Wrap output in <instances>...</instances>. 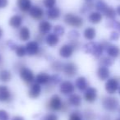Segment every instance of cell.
<instances>
[{
  "label": "cell",
  "mask_w": 120,
  "mask_h": 120,
  "mask_svg": "<svg viewBox=\"0 0 120 120\" xmlns=\"http://www.w3.org/2000/svg\"><path fill=\"white\" fill-rule=\"evenodd\" d=\"M102 105L105 110L109 112H114L119 107V102L116 97L105 96L102 99Z\"/></svg>",
  "instance_id": "obj_1"
},
{
  "label": "cell",
  "mask_w": 120,
  "mask_h": 120,
  "mask_svg": "<svg viewBox=\"0 0 120 120\" xmlns=\"http://www.w3.org/2000/svg\"><path fill=\"white\" fill-rule=\"evenodd\" d=\"M64 22L67 25L76 28H81L83 26L84 21L81 17L74 15L72 13H68L64 16Z\"/></svg>",
  "instance_id": "obj_2"
},
{
  "label": "cell",
  "mask_w": 120,
  "mask_h": 120,
  "mask_svg": "<svg viewBox=\"0 0 120 120\" xmlns=\"http://www.w3.org/2000/svg\"><path fill=\"white\" fill-rule=\"evenodd\" d=\"M85 51L88 53H91L93 56L95 58H100L101 56L102 53L104 51V47L102 46L101 44H97L94 43V42H90V43L86 44L84 48Z\"/></svg>",
  "instance_id": "obj_3"
},
{
  "label": "cell",
  "mask_w": 120,
  "mask_h": 120,
  "mask_svg": "<svg viewBox=\"0 0 120 120\" xmlns=\"http://www.w3.org/2000/svg\"><path fill=\"white\" fill-rule=\"evenodd\" d=\"M19 75L22 80L27 85L31 84L35 79L33 72L25 66H21L19 68Z\"/></svg>",
  "instance_id": "obj_4"
},
{
  "label": "cell",
  "mask_w": 120,
  "mask_h": 120,
  "mask_svg": "<svg viewBox=\"0 0 120 120\" xmlns=\"http://www.w3.org/2000/svg\"><path fill=\"white\" fill-rule=\"evenodd\" d=\"M120 86V78L119 77H112L107 80L106 83H105V90L107 93L109 95H113L118 90V88Z\"/></svg>",
  "instance_id": "obj_5"
},
{
  "label": "cell",
  "mask_w": 120,
  "mask_h": 120,
  "mask_svg": "<svg viewBox=\"0 0 120 120\" xmlns=\"http://www.w3.org/2000/svg\"><path fill=\"white\" fill-rule=\"evenodd\" d=\"M62 105L63 102L60 96H58V95H54L50 98L49 101L47 104V109L53 112L59 111L62 109Z\"/></svg>",
  "instance_id": "obj_6"
},
{
  "label": "cell",
  "mask_w": 120,
  "mask_h": 120,
  "mask_svg": "<svg viewBox=\"0 0 120 120\" xmlns=\"http://www.w3.org/2000/svg\"><path fill=\"white\" fill-rule=\"evenodd\" d=\"M12 95L9 89L6 86H0V101L9 103L12 101Z\"/></svg>",
  "instance_id": "obj_7"
},
{
  "label": "cell",
  "mask_w": 120,
  "mask_h": 120,
  "mask_svg": "<svg viewBox=\"0 0 120 120\" xmlns=\"http://www.w3.org/2000/svg\"><path fill=\"white\" fill-rule=\"evenodd\" d=\"M76 49L73 47V45L72 44H68V45H63L59 49V55L62 58H68L73 53L74 50Z\"/></svg>",
  "instance_id": "obj_8"
},
{
  "label": "cell",
  "mask_w": 120,
  "mask_h": 120,
  "mask_svg": "<svg viewBox=\"0 0 120 120\" xmlns=\"http://www.w3.org/2000/svg\"><path fill=\"white\" fill-rule=\"evenodd\" d=\"M84 99L88 103H93L97 99V90L94 87H88L85 90Z\"/></svg>",
  "instance_id": "obj_9"
},
{
  "label": "cell",
  "mask_w": 120,
  "mask_h": 120,
  "mask_svg": "<svg viewBox=\"0 0 120 120\" xmlns=\"http://www.w3.org/2000/svg\"><path fill=\"white\" fill-rule=\"evenodd\" d=\"M29 14L34 20L40 21L44 17L45 12H44L43 9L39 6H32L30 12H29Z\"/></svg>",
  "instance_id": "obj_10"
},
{
  "label": "cell",
  "mask_w": 120,
  "mask_h": 120,
  "mask_svg": "<svg viewBox=\"0 0 120 120\" xmlns=\"http://www.w3.org/2000/svg\"><path fill=\"white\" fill-rule=\"evenodd\" d=\"M63 72H64V74L67 77H73L77 72V67L73 63H68V64L64 65Z\"/></svg>",
  "instance_id": "obj_11"
},
{
  "label": "cell",
  "mask_w": 120,
  "mask_h": 120,
  "mask_svg": "<svg viewBox=\"0 0 120 120\" xmlns=\"http://www.w3.org/2000/svg\"><path fill=\"white\" fill-rule=\"evenodd\" d=\"M74 90H75V87H74L73 84L68 81L63 82L62 84L60 85L59 90L64 95H71L74 92Z\"/></svg>",
  "instance_id": "obj_12"
},
{
  "label": "cell",
  "mask_w": 120,
  "mask_h": 120,
  "mask_svg": "<svg viewBox=\"0 0 120 120\" xmlns=\"http://www.w3.org/2000/svg\"><path fill=\"white\" fill-rule=\"evenodd\" d=\"M26 53L30 56H34V55L38 54L40 53L39 44L36 41L29 42L26 45Z\"/></svg>",
  "instance_id": "obj_13"
},
{
  "label": "cell",
  "mask_w": 120,
  "mask_h": 120,
  "mask_svg": "<svg viewBox=\"0 0 120 120\" xmlns=\"http://www.w3.org/2000/svg\"><path fill=\"white\" fill-rule=\"evenodd\" d=\"M40 93H41V86H40V84L38 83H34L30 86V90H29L28 95L30 96V98L31 99H36L38 98L40 95Z\"/></svg>",
  "instance_id": "obj_14"
},
{
  "label": "cell",
  "mask_w": 120,
  "mask_h": 120,
  "mask_svg": "<svg viewBox=\"0 0 120 120\" xmlns=\"http://www.w3.org/2000/svg\"><path fill=\"white\" fill-rule=\"evenodd\" d=\"M17 5L22 12H27L32 8V3L31 0H17Z\"/></svg>",
  "instance_id": "obj_15"
},
{
  "label": "cell",
  "mask_w": 120,
  "mask_h": 120,
  "mask_svg": "<svg viewBox=\"0 0 120 120\" xmlns=\"http://www.w3.org/2000/svg\"><path fill=\"white\" fill-rule=\"evenodd\" d=\"M50 77L46 72H40L35 77V82L40 85H47L50 82Z\"/></svg>",
  "instance_id": "obj_16"
},
{
  "label": "cell",
  "mask_w": 120,
  "mask_h": 120,
  "mask_svg": "<svg viewBox=\"0 0 120 120\" xmlns=\"http://www.w3.org/2000/svg\"><path fill=\"white\" fill-rule=\"evenodd\" d=\"M109 75H110V72L107 67L101 66L97 70V77L101 81L108 80L109 77Z\"/></svg>",
  "instance_id": "obj_17"
},
{
  "label": "cell",
  "mask_w": 120,
  "mask_h": 120,
  "mask_svg": "<svg viewBox=\"0 0 120 120\" xmlns=\"http://www.w3.org/2000/svg\"><path fill=\"white\" fill-rule=\"evenodd\" d=\"M106 52L109 57H110V58H116L120 56V49L117 45H109L108 48L106 49Z\"/></svg>",
  "instance_id": "obj_18"
},
{
  "label": "cell",
  "mask_w": 120,
  "mask_h": 120,
  "mask_svg": "<svg viewBox=\"0 0 120 120\" xmlns=\"http://www.w3.org/2000/svg\"><path fill=\"white\" fill-rule=\"evenodd\" d=\"M60 14H61L60 9L57 7H53L52 8L49 9L48 12H47V17L50 20L56 21L60 17Z\"/></svg>",
  "instance_id": "obj_19"
},
{
  "label": "cell",
  "mask_w": 120,
  "mask_h": 120,
  "mask_svg": "<svg viewBox=\"0 0 120 120\" xmlns=\"http://www.w3.org/2000/svg\"><path fill=\"white\" fill-rule=\"evenodd\" d=\"M39 31L40 34L45 35V34H48L52 29V25L47 21H42L40 24H39Z\"/></svg>",
  "instance_id": "obj_20"
},
{
  "label": "cell",
  "mask_w": 120,
  "mask_h": 120,
  "mask_svg": "<svg viewBox=\"0 0 120 120\" xmlns=\"http://www.w3.org/2000/svg\"><path fill=\"white\" fill-rule=\"evenodd\" d=\"M45 42L46 44L50 47H54L59 42V38L57 35H55L54 33L53 34H49L45 38Z\"/></svg>",
  "instance_id": "obj_21"
},
{
  "label": "cell",
  "mask_w": 120,
  "mask_h": 120,
  "mask_svg": "<svg viewBox=\"0 0 120 120\" xmlns=\"http://www.w3.org/2000/svg\"><path fill=\"white\" fill-rule=\"evenodd\" d=\"M76 86L81 91H84L88 88V82L84 77H80L76 80Z\"/></svg>",
  "instance_id": "obj_22"
},
{
  "label": "cell",
  "mask_w": 120,
  "mask_h": 120,
  "mask_svg": "<svg viewBox=\"0 0 120 120\" xmlns=\"http://www.w3.org/2000/svg\"><path fill=\"white\" fill-rule=\"evenodd\" d=\"M102 14L100 12H92L88 17V20L92 24H98L102 21Z\"/></svg>",
  "instance_id": "obj_23"
},
{
  "label": "cell",
  "mask_w": 120,
  "mask_h": 120,
  "mask_svg": "<svg viewBox=\"0 0 120 120\" xmlns=\"http://www.w3.org/2000/svg\"><path fill=\"white\" fill-rule=\"evenodd\" d=\"M68 103L73 107H79L82 105V98L79 95L72 94L68 98Z\"/></svg>",
  "instance_id": "obj_24"
},
{
  "label": "cell",
  "mask_w": 120,
  "mask_h": 120,
  "mask_svg": "<svg viewBox=\"0 0 120 120\" xmlns=\"http://www.w3.org/2000/svg\"><path fill=\"white\" fill-rule=\"evenodd\" d=\"M22 24V18L19 15H14L9 20V25L12 28H19Z\"/></svg>",
  "instance_id": "obj_25"
},
{
  "label": "cell",
  "mask_w": 120,
  "mask_h": 120,
  "mask_svg": "<svg viewBox=\"0 0 120 120\" xmlns=\"http://www.w3.org/2000/svg\"><path fill=\"white\" fill-rule=\"evenodd\" d=\"M30 30L28 29V27L26 26H22L20 29L19 31V38L22 41H27L30 40Z\"/></svg>",
  "instance_id": "obj_26"
},
{
  "label": "cell",
  "mask_w": 120,
  "mask_h": 120,
  "mask_svg": "<svg viewBox=\"0 0 120 120\" xmlns=\"http://www.w3.org/2000/svg\"><path fill=\"white\" fill-rule=\"evenodd\" d=\"M83 35L86 40H93L95 38L96 31H95V28H93V27H87V28L85 29V30H84Z\"/></svg>",
  "instance_id": "obj_27"
},
{
  "label": "cell",
  "mask_w": 120,
  "mask_h": 120,
  "mask_svg": "<svg viewBox=\"0 0 120 120\" xmlns=\"http://www.w3.org/2000/svg\"><path fill=\"white\" fill-rule=\"evenodd\" d=\"M12 79V74L8 70H2L0 72V81L3 82H8Z\"/></svg>",
  "instance_id": "obj_28"
},
{
  "label": "cell",
  "mask_w": 120,
  "mask_h": 120,
  "mask_svg": "<svg viewBox=\"0 0 120 120\" xmlns=\"http://www.w3.org/2000/svg\"><path fill=\"white\" fill-rule=\"evenodd\" d=\"M103 14H105V16L107 18L110 19V20H113L115 18V17H116L117 12L112 7H108Z\"/></svg>",
  "instance_id": "obj_29"
},
{
  "label": "cell",
  "mask_w": 120,
  "mask_h": 120,
  "mask_svg": "<svg viewBox=\"0 0 120 120\" xmlns=\"http://www.w3.org/2000/svg\"><path fill=\"white\" fill-rule=\"evenodd\" d=\"M108 7L109 6L107 5L104 1H102V0L98 1V2L96 3V4H95V8H96L97 12H100V13H104Z\"/></svg>",
  "instance_id": "obj_30"
},
{
  "label": "cell",
  "mask_w": 120,
  "mask_h": 120,
  "mask_svg": "<svg viewBox=\"0 0 120 120\" xmlns=\"http://www.w3.org/2000/svg\"><path fill=\"white\" fill-rule=\"evenodd\" d=\"M64 65L61 62H58V61H55L53 64H51V69L55 72H62L63 69H64Z\"/></svg>",
  "instance_id": "obj_31"
},
{
  "label": "cell",
  "mask_w": 120,
  "mask_h": 120,
  "mask_svg": "<svg viewBox=\"0 0 120 120\" xmlns=\"http://www.w3.org/2000/svg\"><path fill=\"white\" fill-rule=\"evenodd\" d=\"M94 8H95V5H94L93 3H92L91 1H88V2H86L83 6H82V9H81V12H82V13L87 12H89V11L91 10V9H93Z\"/></svg>",
  "instance_id": "obj_32"
},
{
  "label": "cell",
  "mask_w": 120,
  "mask_h": 120,
  "mask_svg": "<svg viewBox=\"0 0 120 120\" xmlns=\"http://www.w3.org/2000/svg\"><path fill=\"white\" fill-rule=\"evenodd\" d=\"M15 52L18 57H24L26 54H27L26 50V46H23V45L17 46V48H16V49H15Z\"/></svg>",
  "instance_id": "obj_33"
},
{
  "label": "cell",
  "mask_w": 120,
  "mask_h": 120,
  "mask_svg": "<svg viewBox=\"0 0 120 120\" xmlns=\"http://www.w3.org/2000/svg\"><path fill=\"white\" fill-rule=\"evenodd\" d=\"M100 64L104 67H109L113 64V60L110 57H104L100 59Z\"/></svg>",
  "instance_id": "obj_34"
},
{
  "label": "cell",
  "mask_w": 120,
  "mask_h": 120,
  "mask_svg": "<svg viewBox=\"0 0 120 120\" xmlns=\"http://www.w3.org/2000/svg\"><path fill=\"white\" fill-rule=\"evenodd\" d=\"M84 118L86 120H95V113L91 109H86L84 112Z\"/></svg>",
  "instance_id": "obj_35"
},
{
  "label": "cell",
  "mask_w": 120,
  "mask_h": 120,
  "mask_svg": "<svg viewBox=\"0 0 120 120\" xmlns=\"http://www.w3.org/2000/svg\"><path fill=\"white\" fill-rule=\"evenodd\" d=\"M68 120H82V116L80 112L74 111L69 115Z\"/></svg>",
  "instance_id": "obj_36"
},
{
  "label": "cell",
  "mask_w": 120,
  "mask_h": 120,
  "mask_svg": "<svg viewBox=\"0 0 120 120\" xmlns=\"http://www.w3.org/2000/svg\"><path fill=\"white\" fill-rule=\"evenodd\" d=\"M64 31H65L64 27H63L62 26H60V25L56 26L54 27V29H53V33L58 35V36L63 35L64 34Z\"/></svg>",
  "instance_id": "obj_37"
},
{
  "label": "cell",
  "mask_w": 120,
  "mask_h": 120,
  "mask_svg": "<svg viewBox=\"0 0 120 120\" xmlns=\"http://www.w3.org/2000/svg\"><path fill=\"white\" fill-rule=\"evenodd\" d=\"M43 4L45 8L50 9L55 6V4H56V0H43Z\"/></svg>",
  "instance_id": "obj_38"
},
{
  "label": "cell",
  "mask_w": 120,
  "mask_h": 120,
  "mask_svg": "<svg viewBox=\"0 0 120 120\" xmlns=\"http://www.w3.org/2000/svg\"><path fill=\"white\" fill-rule=\"evenodd\" d=\"M60 82H61V77L58 75H57V74L50 77V82H51L53 85H57V84L59 83Z\"/></svg>",
  "instance_id": "obj_39"
},
{
  "label": "cell",
  "mask_w": 120,
  "mask_h": 120,
  "mask_svg": "<svg viewBox=\"0 0 120 120\" xmlns=\"http://www.w3.org/2000/svg\"><path fill=\"white\" fill-rule=\"evenodd\" d=\"M9 114L6 110L1 109L0 110V120H8Z\"/></svg>",
  "instance_id": "obj_40"
},
{
  "label": "cell",
  "mask_w": 120,
  "mask_h": 120,
  "mask_svg": "<svg viewBox=\"0 0 120 120\" xmlns=\"http://www.w3.org/2000/svg\"><path fill=\"white\" fill-rule=\"evenodd\" d=\"M79 33L77 31H76V30H72V31H70V33H69L68 35V38L71 39V40H76L77 38L79 37Z\"/></svg>",
  "instance_id": "obj_41"
},
{
  "label": "cell",
  "mask_w": 120,
  "mask_h": 120,
  "mask_svg": "<svg viewBox=\"0 0 120 120\" xmlns=\"http://www.w3.org/2000/svg\"><path fill=\"white\" fill-rule=\"evenodd\" d=\"M43 120H58V117L54 113H49V114L44 117Z\"/></svg>",
  "instance_id": "obj_42"
},
{
  "label": "cell",
  "mask_w": 120,
  "mask_h": 120,
  "mask_svg": "<svg viewBox=\"0 0 120 120\" xmlns=\"http://www.w3.org/2000/svg\"><path fill=\"white\" fill-rule=\"evenodd\" d=\"M110 40H113V41H117V40L119 39V33L117 31H113L110 34Z\"/></svg>",
  "instance_id": "obj_43"
},
{
  "label": "cell",
  "mask_w": 120,
  "mask_h": 120,
  "mask_svg": "<svg viewBox=\"0 0 120 120\" xmlns=\"http://www.w3.org/2000/svg\"><path fill=\"white\" fill-rule=\"evenodd\" d=\"M69 107H70L69 103H68V102H64V103H63V105H62V109H61V110H60V111L67 112L68 110Z\"/></svg>",
  "instance_id": "obj_44"
},
{
  "label": "cell",
  "mask_w": 120,
  "mask_h": 120,
  "mask_svg": "<svg viewBox=\"0 0 120 120\" xmlns=\"http://www.w3.org/2000/svg\"><path fill=\"white\" fill-rule=\"evenodd\" d=\"M111 26L113 27V28H115V29H117V30H118V31L120 33V22H117V21H114V22L112 23Z\"/></svg>",
  "instance_id": "obj_45"
},
{
  "label": "cell",
  "mask_w": 120,
  "mask_h": 120,
  "mask_svg": "<svg viewBox=\"0 0 120 120\" xmlns=\"http://www.w3.org/2000/svg\"><path fill=\"white\" fill-rule=\"evenodd\" d=\"M8 4V0H0V8H4Z\"/></svg>",
  "instance_id": "obj_46"
},
{
  "label": "cell",
  "mask_w": 120,
  "mask_h": 120,
  "mask_svg": "<svg viewBox=\"0 0 120 120\" xmlns=\"http://www.w3.org/2000/svg\"><path fill=\"white\" fill-rule=\"evenodd\" d=\"M35 40H37L38 42L41 43V42L44 40V35H41V34H39V35L36 36V38H35ZM37 41H36V42H37Z\"/></svg>",
  "instance_id": "obj_47"
},
{
  "label": "cell",
  "mask_w": 120,
  "mask_h": 120,
  "mask_svg": "<svg viewBox=\"0 0 120 120\" xmlns=\"http://www.w3.org/2000/svg\"><path fill=\"white\" fill-rule=\"evenodd\" d=\"M12 120H25V119L21 116H15L14 118H12Z\"/></svg>",
  "instance_id": "obj_48"
},
{
  "label": "cell",
  "mask_w": 120,
  "mask_h": 120,
  "mask_svg": "<svg viewBox=\"0 0 120 120\" xmlns=\"http://www.w3.org/2000/svg\"><path fill=\"white\" fill-rule=\"evenodd\" d=\"M101 120H111V118L109 115H105L101 118Z\"/></svg>",
  "instance_id": "obj_49"
},
{
  "label": "cell",
  "mask_w": 120,
  "mask_h": 120,
  "mask_svg": "<svg viewBox=\"0 0 120 120\" xmlns=\"http://www.w3.org/2000/svg\"><path fill=\"white\" fill-rule=\"evenodd\" d=\"M116 12H117V14H118V16H120V5H118V8H117Z\"/></svg>",
  "instance_id": "obj_50"
},
{
  "label": "cell",
  "mask_w": 120,
  "mask_h": 120,
  "mask_svg": "<svg viewBox=\"0 0 120 120\" xmlns=\"http://www.w3.org/2000/svg\"><path fill=\"white\" fill-rule=\"evenodd\" d=\"M3 34H4V31H3V29L0 27V39L2 38V36H3Z\"/></svg>",
  "instance_id": "obj_51"
},
{
  "label": "cell",
  "mask_w": 120,
  "mask_h": 120,
  "mask_svg": "<svg viewBox=\"0 0 120 120\" xmlns=\"http://www.w3.org/2000/svg\"><path fill=\"white\" fill-rule=\"evenodd\" d=\"M118 113H119V115H120V106H119V107H118Z\"/></svg>",
  "instance_id": "obj_52"
},
{
  "label": "cell",
  "mask_w": 120,
  "mask_h": 120,
  "mask_svg": "<svg viewBox=\"0 0 120 120\" xmlns=\"http://www.w3.org/2000/svg\"><path fill=\"white\" fill-rule=\"evenodd\" d=\"M118 94L120 95V86H119V88H118Z\"/></svg>",
  "instance_id": "obj_53"
},
{
  "label": "cell",
  "mask_w": 120,
  "mask_h": 120,
  "mask_svg": "<svg viewBox=\"0 0 120 120\" xmlns=\"http://www.w3.org/2000/svg\"><path fill=\"white\" fill-rule=\"evenodd\" d=\"M115 120H120V117H119V118H116V119H115Z\"/></svg>",
  "instance_id": "obj_54"
},
{
  "label": "cell",
  "mask_w": 120,
  "mask_h": 120,
  "mask_svg": "<svg viewBox=\"0 0 120 120\" xmlns=\"http://www.w3.org/2000/svg\"><path fill=\"white\" fill-rule=\"evenodd\" d=\"M86 2H88V1H91V0H86Z\"/></svg>",
  "instance_id": "obj_55"
},
{
  "label": "cell",
  "mask_w": 120,
  "mask_h": 120,
  "mask_svg": "<svg viewBox=\"0 0 120 120\" xmlns=\"http://www.w3.org/2000/svg\"></svg>",
  "instance_id": "obj_56"
}]
</instances>
